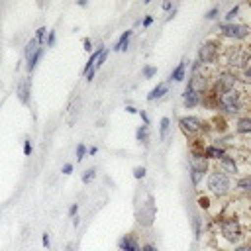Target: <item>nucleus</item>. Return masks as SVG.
I'll list each match as a JSON object with an SVG mask.
<instances>
[{
	"instance_id": "obj_11",
	"label": "nucleus",
	"mask_w": 251,
	"mask_h": 251,
	"mask_svg": "<svg viewBox=\"0 0 251 251\" xmlns=\"http://www.w3.org/2000/svg\"><path fill=\"white\" fill-rule=\"evenodd\" d=\"M216 169L224 171V173H226V175H229V176H237V175H239V165H237L235 157H233V155H229V153H226V155L218 161V167H216Z\"/></svg>"
},
{
	"instance_id": "obj_22",
	"label": "nucleus",
	"mask_w": 251,
	"mask_h": 251,
	"mask_svg": "<svg viewBox=\"0 0 251 251\" xmlns=\"http://www.w3.org/2000/svg\"><path fill=\"white\" fill-rule=\"evenodd\" d=\"M43 51H45V47H39L27 61H25V69H27V73H33V69L37 67V63L41 61V57H43Z\"/></svg>"
},
{
	"instance_id": "obj_52",
	"label": "nucleus",
	"mask_w": 251,
	"mask_h": 251,
	"mask_svg": "<svg viewBox=\"0 0 251 251\" xmlns=\"http://www.w3.org/2000/svg\"><path fill=\"white\" fill-rule=\"evenodd\" d=\"M78 6L84 8V6H88V2H86V0H78Z\"/></svg>"
},
{
	"instance_id": "obj_17",
	"label": "nucleus",
	"mask_w": 251,
	"mask_h": 251,
	"mask_svg": "<svg viewBox=\"0 0 251 251\" xmlns=\"http://www.w3.org/2000/svg\"><path fill=\"white\" fill-rule=\"evenodd\" d=\"M186 67H188V61L182 59V61L171 71V75H169V82H182V80L186 78Z\"/></svg>"
},
{
	"instance_id": "obj_45",
	"label": "nucleus",
	"mask_w": 251,
	"mask_h": 251,
	"mask_svg": "<svg viewBox=\"0 0 251 251\" xmlns=\"http://www.w3.org/2000/svg\"><path fill=\"white\" fill-rule=\"evenodd\" d=\"M82 45H84V51L92 53V41H90V37H84V39H82Z\"/></svg>"
},
{
	"instance_id": "obj_47",
	"label": "nucleus",
	"mask_w": 251,
	"mask_h": 251,
	"mask_svg": "<svg viewBox=\"0 0 251 251\" xmlns=\"http://www.w3.org/2000/svg\"><path fill=\"white\" fill-rule=\"evenodd\" d=\"M141 251H159V249H157L153 243H143V245H141Z\"/></svg>"
},
{
	"instance_id": "obj_49",
	"label": "nucleus",
	"mask_w": 251,
	"mask_h": 251,
	"mask_svg": "<svg viewBox=\"0 0 251 251\" xmlns=\"http://www.w3.org/2000/svg\"><path fill=\"white\" fill-rule=\"evenodd\" d=\"M96 153H98V147H96V145L88 147V151H86V155H96Z\"/></svg>"
},
{
	"instance_id": "obj_20",
	"label": "nucleus",
	"mask_w": 251,
	"mask_h": 251,
	"mask_svg": "<svg viewBox=\"0 0 251 251\" xmlns=\"http://www.w3.org/2000/svg\"><path fill=\"white\" fill-rule=\"evenodd\" d=\"M131 35H133V29H126V31L120 35V39L114 43L112 51H116V53H120V51H126V49L129 47V39H131Z\"/></svg>"
},
{
	"instance_id": "obj_40",
	"label": "nucleus",
	"mask_w": 251,
	"mask_h": 251,
	"mask_svg": "<svg viewBox=\"0 0 251 251\" xmlns=\"http://www.w3.org/2000/svg\"><path fill=\"white\" fill-rule=\"evenodd\" d=\"M137 114H139V118H141V122H143V126H149V124H151V120H149V114H147L145 110H139Z\"/></svg>"
},
{
	"instance_id": "obj_35",
	"label": "nucleus",
	"mask_w": 251,
	"mask_h": 251,
	"mask_svg": "<svg viewBox=\"0 0 251 251\" xmlns=\"http://www.w3.org/2000/svg\"><path fill=\"white\" fill-rule=\"evenodd\" d=\"M210 196H198V208L200 210H210Z\"/></svg>"
},
{
	"instance_id": "obj_23",
	"label": "nucleus",
	"mask_w": 251,
	"mask_h": 251,
	"mask_svg": "<svg viewBox=\"0 0 251 251\" xmlns=\"http://www.w3.org/2000/svg\"><path fill=\"white\" fill-rule=\"evenodd\" d=\"M169 131H171V120H169L167 116H163V118L159 120V139L165 141L167 135H169Z\"/></svg>"
},
{
	"instance_id": "obj_30",
	"label": "nucleus",
	"mask_w": 251,
	"mask_h": 251,
	"mask_svg": "<svg viewBox=\"0 0 251 251\" xmlns=\"http://www.w3.org/2000/svg\"><path fill=\"white\" fill-rule=\"evenodd\" d=\"M33 37H35V39H37V43L43 47V43H45V39H47V27H37Z\"/></svg>"
},
{
	"instance_id": "obj_50",
	"label": "nucleus",
	"mask_w": 251,
	"mask_h": 251,
	"mask_svg": "<svg viewBox=\"0 0 251 251\" xmlns=\"http://www.w3.org/2000/svg\"><path fill=\"white\" fill-rule=\"evenodd\" d=\"M175 14H176V8H173V10L167 14V18H165V20H173V18H175Z\"/></svg>"
},
{
	"instance_id": "obj_15",
	"label": "nucleus",
	"mask_w": 251,
	"mask_h": 251,
	"mask_svg": "<svg viewBox=\"0 0 251 251\" xmlns=\"http://www.w3.org/2000/svg\"><path fill=\"white\" fill-rule=\"evenodd\" d=\"M202 153H204V157H206L208 161H220L227 151H226L224 147L216 145V143H206L204 149H202Z\"/></svg>"
},
{
	"instance_id": "obj_14",
	"label": "nucleus",
	"mask_w": 251,
	"mask_h": 251,
	"mask_svg": "<svg viewBox=\"0 0 251 251\" xmlns=\"http://www.w3.org/2000/svg\"><path fill=\"white\" fill-rule=\"evenodd\" d=\"M233 131L237 135H251V116H237L233 120Z\"/></svg>"
},
{
	"instance_id": "obj_32",
	"label": "nucleus",
	"mask_w": 251,
	"mask_h": 251,
	"mask_svg": "<svg viewBox=\"0 0 251 251\" xmlns=\"http://www.w3.org/2000/svg\"><path fill=\"white\" fill-rule=\"evenodd\" d=\"M86 151H88V147H86L84 143H78V145H76V149H75V157H76V161H78V163L86 157Z\"/></svg>"
},
{
	"instance_id": "obj_7",
	"label": "nucleus",
	"mask_w": 251,
	"mask_h": 251,
	"mask_svg": "<svg viewBox=\"0 0 251 251\" xmlns=\"http://www.w3.org/2000/svg\"><path fill=\"white\" fill-rule=\"evenodd\" d=\"M222 51H224L222 41H220L218 37H208L206 41L200 43V47H198V57H196V59H198L204 67H208V65L218 63V59L222 57Z\"/></svg>"
},
{
	"instance_id": "obj_34",
	"label": "nucleus",
	"mask_w": 251,
	"mask_h": 251,
	"mask_svg": "<svg viewBox=\"0 0 251 251\" xmlns=\"http://www.w3.org/2000/svg\"><path fill=\"white\" fill-rule=\"evenodd\" d=\"M145 175H147V169H145L143 165H137V167L133 169V176H135L137 180H143V178H145Z\"/></svg>"
},
{
	"instance_id": "obj_4",
	"label": "nucleus",
	"mask_w": 251,
	"mask_h": 251,
	"mask_svg": "<svg viewBox=\"0 0 251 251\" xmlns=\"http://www.w3.org/2000/svg\"><path fill=\"white\" fill-rule=\"evenodd\" d=\"M206 188L212 196L216 198H226L233 192V180L229 175H226L220 169H210V173L206 175Z\"/></svg>"
},
{
	"instance_id": "obj_41",
	"label": "nucleus",
	"mask_w": 251,
	"mask_h": 251,
	"mask_svg": "<svg viewBox=\"0 0 251 251\" xmlns=\"http://www.w3.org/2000/svg\"><path fill=\"white\" fill-rule=\"evenodd\" d=\"M41 245H43L45 249H49V247H51V237H49V233H47V231L41 235Z\"/></svg>"
},
{
	"instance_id": "obj_3",
	"label": "nucleus",
	"mask_w": 251,
	"mask_h": 251,
	"mask_svg": "<svg viewBox=\"0 0 251 251\" xmlns=\"http://www.w3.org/2000/svg\"><path fill=\"white\" fill-rule=\"evenodd\" d=\"M216 226H218V231H220V237L229 243V245H239L247 235H245V227L243 224L235 218V216H222L216 220Z\"/></svg>"
},
{
	"instance_id": "obj_28",
	"label": "nucleus",
	"mask_w": 251,
	"mask_h": 251,
	"mask_svg": "<svg viewBox=\"0 0 251 251\" xmlns=\"http://www.w3.org/2000/svg\"><path fill=\"white\" fill-rule=\"evenodd\" d=\"M220 14H222V6H220V4H214V6L204 14V18H206V20H210V22H214V20H218V18H220Z\"/></svg>"
},
{
	"instance_id": "obj_36",
	"label": "nucleus",
	"mask_w": 251,
	"mask_h": 251,
	"mask_svg": "<svg viewBox=\"0 0 251 251\" xmlns=\"http://www.w3.org/2000/svg\"><path fill=\"white\" fill-rule=\"evenodd\" d=\"M55 43H57V33H55L53 29H49V31H47V39H45V45H47V47H53Z\"/></svg>"
},
{
	"instance_id": "obj_21",
	"label": "nucleus",
	"mask_w": 251,
	"mask_h": 251,
	"mask_svg": "<svg viewBox=\"0 0 251 251\" xmlns=\"http://www.w3.org/2000/svg\"><path fill=\"white\" fill-rule=\"evenodd\" d=\"M104 49H106V45H102V43H100V45L90 53V57H88V61H86V65H84V69H82V73H84V75H86V73L96 65V61H98V57L102 55V51H104Z\"/></svg>"
},
{
	"instance_id": "obj_43",
	"label": "nucleus",
	"mask_w": 251,
	"mask_h": 251,
	"mask_svg": "<svg viewBox=\"0 0 251 251\" xmlns=\"http://www.w3.org/2000/svg\"><path fill=\"white\" fill-rule=\"evenodd\" d=\"M153 20H155V18H153L151 14H147V16H145V18L141 20V25H143V27H149V25L153 24Z\"/></svg>"
},
{
	"instance_id": "obj_33",
	"label": "nucleus",
	"mask_w": 251,
	"mask_h": 251,
	"mask_svg": "<svg viewBox=\"0 0 251 251\" xmlns=\"http://www.w3.org/2000/svg\"><path fill=\"white\" fill-rule=\"evenodd\" d=\"M108 53H110V49H108V47H106V49H104V51H102V55H100V57H98V61H96V65H94V67H92V69H94V71H96V73H98V71H100V67H102V65H104V63H106V57H108Z\"/></svg>"
},
{
	"instance_id": "obj_46",
	"label": "nucleus",
	"mask_w": 251,
	"mask_h": 251,
	"mask_svg": "<svg viewBox=\"0 0 251 251\" xmlns=\"http://www.w3.org/2000/svg\"><path fill=\"white\" fill-rule=\"evenodd\" d=\"M73 169H75V167H73V163H65V165H63V169H61V173H63V175H71V173H73Z\"/></svg>"
},
{
	"instance_id": "obj_19",
	"label": "nucleus",
	"mask_w": 251,
	"mask_h": 251,
	"mask_svg": "<svg viewBox=\"0 0 251 251\" xmlns=\"http://www.w3.org/2000/svg\"><path fill=\"white\" fill-rule=\"evenodd\" d=\"M233 190H237V192H241V194H245V196L251 198V175L239 176L235 180V184H233Z\"/></svg>"
},
{
	"instance_id": "obj_48",
	"label": "nucleus",
	"mask_w": 251,
	"mask_h": 251,
	"mask_svg": "<svg viewBox=\"0 0 251 251\" xmlns=\"http://www.w3.org/2000/svg\"><path fill=\"white\" fill-rule=\"evenodd\" d=\"M126 112H127V114H137V112H139V110H137V108H133V106H129V104H127V106H126Z\"/></svg>"
},
{
	"instance_id": "obj_51",
	"label": "nucleus",
	"mask_w": 251,
	"mask_h": 251,
	"mask_svg": "<svg viewBox=\"0 0 251 251\" xmlns=\"http://www.w3.org/2000/svg\"><path fill=\"white\" fill-rule=\"evenodd\" d=\"M78 224H80V218H78V216H75V218H73V226H75V227H78Z\"/></svg>"
},
{
	"instance_id": "obj_2",
	"label": "nucleus",
	"mask_w": 251,
	"mask_h": 251,
	"mask_svg": "<svg viewBox=\"0 0 251 251\" xmlns=\"http://www.w3.org/2000/svg\"><path fill=\"white\" fill-rule=\"evenodd\" d=\"M212 96V94H210ZM214 98V110L222 116H239L241 112L247 110V100H245V92L235 88L231 92H226L222 96H212Z\"/></svg>"
},
{
	"instance_id": "obj_18",
	"label": "nucleus",
	"mask_w": 251,
	"mask_h": 251,
	"mask_svg": "<svg viewBox=\"0 0 251 251\" xmlns=\"http://www.w3.org/2000/svg\"><path fill=\"white\" fill-rule=\"evenodd\" d=\"M165 94H169V82H159L155 88H151V92L147 94V102H155L165 98Z\"/></svg>"
},
{
	"instance_id": "obj_38",
	"label": "nucleus",
	"mask_w": 251,
	"mask_h": 251,
	"mask_svg": "<svg viewBox=\"0 0 251 251\" xmlns=\"http://www.w3.org/2000/svg\"><path fill=\"white\" fill-rule=\"evenodd\" d=\"M239 80H243V82L251 84V65H249L247 69H243V71H241V76H239Z\"/></svg>"
},
{
	"instance_id": "obj_13",
	"label": "nucleus",
	"mask_w": 251,
	"mask_h": 251,
	"mask_svg": "<svg viewBox=\"0 0 251 251\" xmlns=\"http://www.w3.org/2000/svg\"><path fill=\"white\" fill-rule=\"evenodd\" d=\"M206 94H200L196 90H190V88H184L182 92V104L186 110H194L196 106H202V100H204Z\"/></svg>"
},
{
	"instance_id": "obj_9",
	"label": "nucleus",
	"mask_w": 251,
	"mask_h": 251,
	"mask_svg": "<svg viewBox=\"0 0 251 251\" xmlns=\"http://www.w3.org/2000/svg\"><path fill=\"white\" fill-rule=\"evenodd\" d=\"M218 35L224 39H231V41H245L251 37V25L241 24V22H233V24H224L220 22L216 27Z\"/></svg>"
},
{
	"instance_id": "obj_12",
	"label": "nucleus",
	"mask_w": 251,
	"mask_h": 251,
	"mask_svg": "<svg viewBox=\"0 0 251 251\" xmlns=\"http://www.w3.org/2000/svg\"><path fill=\"white\" fill-rule=\"evenodd\" d=\"M16 94L22 104H29L31 98V76H22L16 84Z\"/></svg>"
},
{
	"instance_id": "obj_31",
	"label": "nucleus",
	"mask_w": 251,
	"mask_h": 251,
	"mask_svg": "<svg viewBox=\"0 0 251 251\" xmlns=\"http://www.w3.org/2000/svg\"><path fill=\"white\" fill-rule=\"evenodd\" d=\"M155 75H157V67H153V65H145L141 69V76L143 78H153Z\"/></svg>"
},
{
	"instance_id": "obj_26",
	"label": "nucleus",
	"mask_w": 251,
	"mask_h": 251,
	"mask_svg": "<svg viewBox=\"0 0 251 251\" xmlns=\"http://www.w3.org/2000/svg\"><path fill=\"white\" fill-rule=\"evenodd\" d=\"M39 47H41V45L37 43V39H35V37H31V39L25 43V47H24V57H25V61H27V59H29V57L39 49Z\"/></svg>"
},
{
	"instance_id": "obj_39",
	"label": "nucleus",
	"mask_w": 251,
	"mask_h": 251,
	"mask_svg": "<svg viewBox=\"0 0 251 251\" xmlns=\"http://www.w3.org/2000/svg\"><path fill=\"white\" fill-rule=\"evenodd\" d=\"M173 8H176V6H175V4L171 2V0H165V2L161 4V10H163V12H167V14H169V12L173 10Z\"/></svg>"
},
{
	"instance_id": "obj_6",
	"label": "nucleus",
	"mask_w": 251,
	"mask_h": 251,
	"mask_svg": "<svg viewBox=\"0 0 251 251\" xmlns=\"http://www.w3.org/2000/svg\"><path fill=\"white\" fill-rule=\"evenodd\" d=\"M239 75L233 71H220L218 75H214V78H210V88L208 94L212 96H222L226 92H231L239 86Z\"/></svg>"
},
{
	"instance_id": "obj_5",
	"label": "nucleus",
	"mask_w": 251,
	"mask_h": 251,
	"mask_svg": "<svg viewBox=\"0 0 251 251\" xmlns=\"http://www.w3.org/2000/svg\"><path fill=\"white\" fill-rule=\"evenodd\" d=\"M222 57H224V65L235 69V73L251 65V49L247 45H229L222 51Z\"/></svg>"
},
{
	"instance_id": "obj_29",
	"label": "nucleus",
	"mask_w": 251,
	"mask_h": 251,
	"mask_svg": "<svg viewBox=\"0 0 251 251\" xmlns=\"http://www.w3.org/2000/svg\"><path fill=\"white\" fill-rule=\"evenodd\" d=\"M94 178H96V169H94V167H90V169L82 171V175H80V180H82V184H90Z\"/></svg>"
},
{
	"instance_id": "obj_16",
	"label": "nucleus",
	"mask_w": 251,
	"mask_h": 251,
	"mask_svg": "<svg viewBox=\"0 0 251 251\" xmlns=\"http://www.w3.org/2000/svg\"><path fill=\"white\" fill-rule=\"evenodd\" d=\"M118 247H120V251H141V245H139V241H137V237L133 233L124 235L118 241Z\"/></svg>"
},
{
	"instance_id": "obj_8",
	"label": "nucleus",
	"mask_w": 251,
	"mask_h": 251,
	"mask_svg": "<svg viewBox=\"0 0 251 251\" xmlns=\"http://www.w3.org/2000/svg\"><path fill=\"white\" fill-rule=\"evenodd\" d=\"M208 122H204L200 116H194V114H186V116H180L178 118V127H180V131L186 135V137H190L192 141L194 139H198L202 133H206L208 131Z\"/></svg>"
},
{
	"instance_id": "obj_24",
	"label": "nucleus",
	"mask_w": 251,
	"mask_h": 251,
	"mask_svg": "<svg viewBox=\"0 0 251 251\" xmlns=\"http://www.w3.org/2000/svg\"><path fill=\"white\" fill-rule=\"evenodd\" d=\"M239 12H241V4L231 6V8L226 12V16H224V24H233V22L239 18Z\"/></svg>"
},
{
	"instance_id": "obj_37",
	"label": "nucleus",
	"mask_w": 251,
	"mask_h": 251,
	"mask_svg": "<svg viewBox=\"0 0 251 251\" xmlns=\"http://www.w3.org/2000/svg\"><path fill=\"white\" fill-rule=\"evenodd\" d=\"M31 153H33V145H31V139H29V137H25V139H24V155H25V157H29Z\"/></svg>"
},
{
	"instance_id": "obj_42",
	"label": "nucleus",
	"mask_w": 251,
	"mask_h": 251,
	"mask_svg": "<svg viewBox=\"0 0 251 251\" xmlns=\"http://www.w3.org/2000/svg\"><path fill=\"white\" fill-rule=\"evenodd\" d=\"M231 251H251V243H239V245H235Z\"/></svg>"
},
{
	"instance_id": "obj_1",
	"label": "nucleus",
	"mask_w": 251,
	"mask_h": 251,
	"mask_svg": "<svg viewBox=\"0 0 251 251\" xmlns=\"http://www.w3.org/2000/svg\"><path fill=\"white\" fill-rule=\"evenodd\" d=\"M202 139H194L192 147H190V155H188V175H190V182L194 188L200 186V182L204 180V176L210 173V161L204 157L202 149L206 143H200Z\"/></svg>"
},
{
	"instance_id": "obj_27",
	"label": "nucleus",
	"mask_w": 251,
	"mask_h": 251,
	"mask_svg": "<svg viewBox=\"0 0 251 251\" xmlns=\"http://www.w3.org/2000/svg\"><path fill=\"white\" fill-rule=\"evenodd\" d=\"M190 224H192V231H194V237L200 239L202 237V218L198 214H192L190 218Z\"/></svg>"
},
{
	"instance_id": "obj_10",
	"label": "nucleus",
	"mask_w": 251,
	"mask_h": 251,
	"mask_svg": "<svg viewBox=\"0 0 251 251\" xmlns=\"http://www.w3.org/2000/svg\"><path fill=\"white\" fill-rule=\"evenodd\" d=\"M155 214H157V206L153 204V198L149 196L147 202H143L141 208L137 210V222H139V226L149 227L153 224V220H155Z\"/></svg>"
},
{
	"instance_id": "obj_44",
	"label": "nucleus",
	"mask_w": 251,
	"mask_h": 251,
	"mask_svg": "<svg viewBox=\"0 0 251 251\" xmlns=\"http://www.w3.org/2000/svg\"><path fill=\"white\" fill-rule=\"evenodd\" d=\"M67 214H69L71 218H75V216L78 214V204H76V202H75V204H71V206H69V212H67Z\"/></svg>"
},
{
	"instance_id": "obj_25",
	"label": "nucleus",
	"mask_w": 251,
	"mask_h": 251,
	"mask_svg": "<svg viewBox=\"0 0 251 251\" xmlns=\"http://www.w3.org/2000/svg\"><path fill=\"white\" fill-rule=\"evenodd\" d=\"M135 139L139 141V143H143V145H147L149 143V126H139L137 129H135Z\"/></svg>"
}]
</instances>
